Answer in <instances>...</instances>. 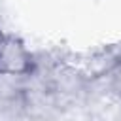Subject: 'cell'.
<instances>
[{"label":"cell","instance_id":"cell-1","mask_svg":"<svg viewBox=\"0 0 121 121\" xmlns=\"http://www.w3.org/2000/svg\"><path fill=\"white\" fill-rule=\"evenodd\" d=\"M36 70L34 55L17 36L4 34L0 43V76L8 78H23L30 76Z\"/></svg>","mask_w":121,"mask_h":121},{"label":"cell","instance_id":"cell-2","mask_svg":"<svg viewBox=\"0 0 121 121\" xmlns=\"http://www.w3.org/2000/svg\"><path fill=\"white\" fill-rule=\"evenodd\" d=\"M2 40H4V34H2V32H0V43H2Z\"/></svg>","mask_w":121,"mask_h":121}]
</instances>
